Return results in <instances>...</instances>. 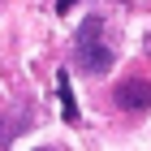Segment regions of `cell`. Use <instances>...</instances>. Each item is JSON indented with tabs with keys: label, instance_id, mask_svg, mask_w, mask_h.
<instances>
[{
	"label": "cell",
	"instance_id": "cell-4",
	"mask_svg": "<svg viewBox=\"0 0 151 151\" xmlns=\"http://www.w3.org/2000/svg\"><path fill=\"white\" fill-rule=\"evenodd\" d=\"M56 95H60V112H65V121H69V125H78L82 112H78V99H73L69 78H65V73H56Z\"/></svg>",
	"mask_w": 151,
	"mask_h": 151
},
{
	"label": "cell",
	"instance_id": "cell-1",
	"mask_svg": "<svg viewBox=\"0 0 151 151\" xmlns=\"http://www.w3.org/2000/svg\"><path fill=\"white\" fill-rule=\"evenodd\" d=\"M73 60L86 73H108L112 69V47L104 43V22L99 17H86L78 26V35H73Z\"/></svg>",
	"mask_w": 151,
	"mask_h": 151
},
{
	"label": "cell",
	"instance_id": "cell-3",
	"mask_svg": "<svg viewBox=\"0 0 151 151\" xmlns=\"http://www.w3.org/2000/svg\"><path fill=\"white\" fill-rule=\"evenodd\" d=\"M30 121H35V116H30V108H13V112L0 121V151H9V142L17 138L22 129H30Z\"/></svg>",
	"mask_w": 151,
	"mask_h": 151
},
{
	"label": "cell",
	"instance_id": "cell-2",
	"mask_svg": "<svg viewBox=\"0 0 151 151\" xmlns=\"http://www.w3.org/2000/svg\"><path fill=\"white\" fill-rule=\"evenodd\" d=\"M112 99L125 108V112H147L151 108V82L147 78H125V82H116Z\"/></svg>",
	"mask_w": 151,
	"mask_h": 151
},
{
	"label": "cell",
	"instance_id": "cell-5",
	"mask_svg": "<svg viewBox=\"0 0 151 151\" xmlns=\"http://www.w3.org/2000/svg\"><path fill=\"white\" fill-rule=\"evenodd\" d=\"M73 4H78V0H56V13H69Z\"/></svg>",
	"mask_w": 151,
	"mask_h": 151
}]
</instances>
